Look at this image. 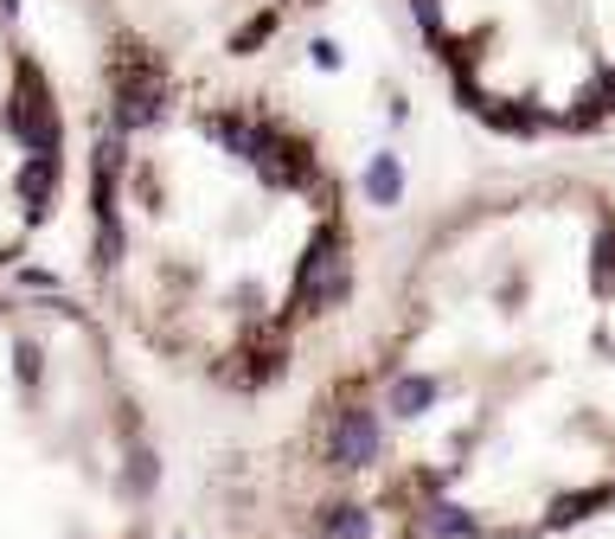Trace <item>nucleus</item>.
<instances>
[{
	"mask_svg": "<svg viewBox=\"0 0 615 539\" xmlns=\"http://www.w3.org/2000/svg\"><path fill=\"white\" fill-rule=\"evenodd\" d=\"M308 469L385 539H539L615 507V193L519 180L436 226L398 328L315 405Z\"/></svg>",
	"mask_w": 615,
	"mask_h": 539,
	"instance_id": "obj_1",
	"label": "nucleus"
},
{
	"mask_svg": "<svg viewBox=\"0 0 615 539\" xmlns=\"http://www.w3.org/2000/svg\"><path fill=\"white\" fill-rule=\"evenodd\" d=\"M84 199L109 315L212 392L289 380L308 328L353 289L347 187L321 135L224 72L103 52Z\"/></svg>",
	"mask_w": 615,
	"mask_h": 539,
	"instance_id": "obj_2",
	"label": "nucleus"
},
{
	"mask_svg": "<svg viewBox=\"0 0 615 539\" xmlns=\"http://www.w3.org/2000/svg\"><path fill=\"white\" fill-rule=\"evenodd\" d=\"M161 443L116 341L65 296H0V539H147Z\"/></svg>",
	"mask_w": 615,
	"mask_h": 539,
	"instance_id": "obj_3",
	"label": "nucleus"
},
{
	"mask_svg": "<svg viewBox=\"0 0 615 539\" xmlns=\"http://www.w3.org/2000/svg\"><path fill=\"white\" fill-rule=\"evenodd\" d=\"M455 110L513 142L615 122V0H404Z\"/></svg>",
	"mask_w": 615,
	"mask_h": 539,
	"instance_id": "obj_4",
	"label": "nucleus"
},
{
	"mask_svg": "<svg viewBox=\"0 0 615 539\" xmlns=\"http://www.w3.org/2000/svg\"><path fill=\"white\" fill-rule=\"evenodd\" d=\"M321 0H84L109 58L167 72H238L315 13Z\"/></svg>",
	"mask_w": 615,
	"mask_h": 539,
	"instance_id": "obj_5",
	"label": "nucleus"
},
{
	"mask_svg": "<svg viewBox=\"0 0 615 539\" xmlns=\"http://www.w3.org/2000/svg\"><path fill=\"white\" fill-rule=\"evenodd\" d=\"M65 193V103L13 0H0V270L13 264Z\"/></svg>",
	"mask_w": 615,
	"mask_h": 539,
	"instance_id": "obj_6",
	"label": "nucleus"
}]
</instances>
